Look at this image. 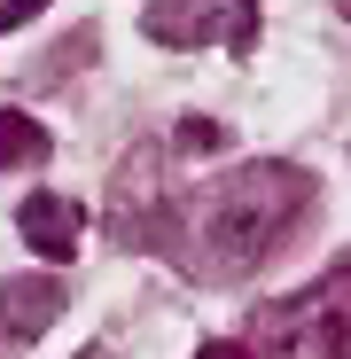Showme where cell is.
<instances>
[{"label": "cell", "instance_id": "cell-6", "mask_svg": "<svg viewBox=\"0 0 351 359\" xmlns=\"http://www.w3.org/2000/svg\"><path fill=\"white\" fill-rule=\"evenodd\" d=\"M47 156V133L32 126L24 109H0V172H16V164H39Z\"/></svg>", "mask_w": 351, "mask_h": 359}, {"label": "cell", "instance_id": "cell-7", "mask_svg": "<svg viewBox=\"0 0 351 359\" xmlns=\"http://www.w3.org/2000/svg\"><path fill=\"white\" fill-rule=\"evenodd\" d=\"M32 8H47V0H0V32H16V24H32Z\"/></svg>", "mask_w": 351, "mask_h": 359}, {"label": "cell", "instance_id": "cell-8", "mask_svg": "<svg viewBox=\"0 0 351 359\" xmlns=\"http://www.w3.org/2000/svg\"><path fill=\"white\" fill-rule=\"evenodd\" d=\"M203 359H258V351H242V344H211Z\"/></svg>", "mask_w": 351, "mask_h": 359}, {"label": "cell", "instance_id": "cell-9", "mask_svg": "<svg viewBox=\"0 0 351 359\" xmlns=\"http://www.w3.org/2000/svg\"><path fill=\"white\" fill-rule=\"evenodd\" d=\"M336 8H343V24H351V0H336Z\"/></svg>", "mask_w": 351, "mask_h": 359}, {"label": "cell", "instance_id": "cell-5", "mask_svg": "<svg viewBox=\"0 0 351 359\" xmlns=\"http://www.w3.org/2000/svg\"><path fill=\"white\" fill-rule=\"evenodd\" d=\"M16 226H24V243H32L39 258H71V250H78L86 211H78L71 196H32V203L16 211Z\"/></svg>", "mask_w": 351, "mask_h": 359}, {"label": "cell", "instance_id": "cell-4", "mask_svg": "<svg viewBox=\"0 0 351 359\" xmlns=\"http://www.w3.org/2000/svg\"><path fill=\"white\" fill-rule=\"evenodd\" d=\"M63 313V281H0V344H32Z\"/></svg>", "mask_w": 351, "mask_h": 359}, {"label": "cell", "instance_id": "cell-3", "mask_svg": "<svg viewBox=\"0 0 351 359\" xmlns=\"http://www.w3.org/2000/svg\"><path fill=\"white\" fill-rule=\"evenodd\" d=\"M149 32L164 47H250L258 0H149Z\"/></svg>", "mask_w": 351, "mask_h": 359}, {"label": "cell", "instance_id": "cell-2", "mask_svg": "<svg viewBox=\"0 0 351 359\" xmlns=\"http://www.w3.org/2000/svg\"><path fill=\"white\" fill-rule=\"evenodd\" d=\"M258 336H266V344H297V351H312V359H351V258L328 266L312 289L266 305V313H258Z\"/></svg>", "mask_w": 351, "mask_h": 359}, {"label": "cell", "instance_id": "cell-1", "mask_svg": "<svg viewBox=\"0 0 351 359\" xmlns=\"http://www.w3.org/2000/svg\"><path fill=\"white\" fill-rule=\"evenodd\" d=\"M305 203H312V180L297 164H234L226 180H211L188 203V250L203 273L234 281L258 258H273V243L289 234V219Z\"/></svg>", "mask_w": 351, "mask_h": 359}]
</instances>
